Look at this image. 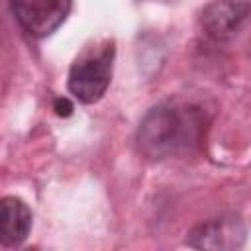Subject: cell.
<instances>
[{
    "label": "cell",
    "mask_w": 251,
    "mask_h": 251,
    "mask_svg": "<svg viewBox=\"0 0 251 251\" xmlns=\"http://www.w3.org/2000/svg\"><path fill=\"white\" fill-rule=\"evenodd\" d=\"M206 116L198 106L161 102L147 110L137 127V147L153 161L184 155L204 137Z\"/></svg>",
    "instance_id": "obj_1"
},
{
    "label": "cell",
    "mask_w": 251,
    "mask_h": 251,
    "mask_svg": "<svg viewBox=\"0 0 251 251\" xmlns=\"http://www.w3.org/2000/svg\"><path fill=\"white\" fill-rule=\"evenodd\" d=\"M114 41L104 39L94 45H88L80 51L69 71V92L82 104L98 102L112 80V67H114Z\"/></svg>",
    "instance_id": "obj_2"
},
{
    "label": "cell",
    "mask_w": 251,
    "mask_h": 251,
    "mask_svg": "<svg viewBox=\"0 0 251 251\" xmlns=\"http://www.w3.org/2000/svg\"><path fill=\"white\" fill-rule=\"evenodd\" d=\"M12 14L31 37L51 35L71 12V0H10Z\"/></svg>",
    "instance_id": "obj_3"
},
{
    "label": "cell",
    "mask_w": 251,
    "mask_h": 251,
    "mask_svg": "<svg viewBox=\"0 0 251 251\" xmlns=\"http://www.w3.org/2000/svg\"><path fill=\"white\" fill-rule=\"evenodd\" d=\"M247 239V227L235 214H224L192 227L186 235V245L194 249L233 251L243 247Z\"/></svg>",
    "instance_id": "obj_4"
},
{
    "label": "cell",
    "mask_w": 251,
    "mask_h": 251,
    "mask_svg": "<svg viewBox=\"0 0 251 251\" xmlns=\"http://www.w3.org/2000/svg\"><path fill=\"white\" fill-rule=\"evenodd\" d=\"M251 16V6L245 0H212L204 6L200 22L208 37L216 41L231 39Z\"/></svg>",
    "instance_id": "obj_5"
},
{
    "label": "cell",
    "mask_w": 251,
    "mask_h": 251,
    "mask_svg": "<svg viewBox=\"0 0 251 251\" xmlns=\"http://www.w3.org/2000/svg\"><path fill=\"white\" fill-rule=\"evenodd\" d=\"M31 229V210L22 198L4 196L0 204V239L6 247L22 245Z\"/></svg>",
    "instance_id": "obj_6"
},
{
    "label": "cell",
    "mask_w": 251,
    "mask_h": 251,
    "mask_svg": "<svg viewBox=\"0 0 251 251\" xmlns=\"http://www.w3.org/2000/svg\"><path fill=\"white\" fill-rule=\"evenodd\" d=\"M53 110H55V114H57L59 118H69V116L73 114L75 106H73V102H71L69 98L59 96V98H55V102H53Z\"/></svg>",
    "instance_id": "obj_7"
}]
</instances>
